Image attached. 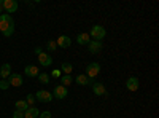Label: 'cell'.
I'll use <instances>...</instances> for the list:
<instances>
[{"label": "cell", "instance_id": "cell-20", "mask_svg": "<svg viewBox=\"0 0 159 118\" xmlns=\"http://www.w3.org/2000/svg\"><path fill=\"white\" fill-rule=\"evenodd\" d=\"M27 109H29V106H27V102H25V101H16V110L25 112Z\"/></svg>", "mask_w": 159, "mask_h": 118}, {"label": "cell", "instance_id": "cell-19", "mask_svg": "<svg viewBox=\"0 0 159 118\" xmlns=\"http://www.w3.org/2000/svg\"><path fill=\"white\" fill-rule=\"evenodd\" d=\"M61 70H62L65 75H70L72 70H73V65H72L70 62H64V64L61 65Z\"/></svg>", "mask_w": 159, "mask_h": 118}, {"label": "cell", "instance_id": "cell-14", "mask_svg": "<svg viewBox=\"0 0 159 118\" xmlns=\"http://www.w3.org/2000/svg\"><path fill=\"white\" fill-rule=\"evenodd\" d=\"M89 42H91V37H89L88 32L78 34V37H76V43H78V45H88Z\"/></svg>", "mask_w": 159, "mask_h": 118}, {"label": "cell", "instance_id": "cell-21", "mask_svg": "<svg viewBox=\"0 0 159 118\" xmlns=\"http://www.w3.org/2000/svg\"><path fill=\"white\" fill-rule=\"evenodd\" d=\"M38 80H40V83L48 85L51 78H49V75H48V73H38Z\"/></svg>", "mask_w": 159, "mask_h": 118}, {"label": "cell", "instance_id": "cell-13", "mask_svg": "<svg viewBox=\"0 0 159 118\" xmlns=\"http://www.w3.org/2000/svg\"><path fill=\"white\" fill-rule=\"evenodd\" d=\"M92 93H94L96 96H105V94H107L105 85L103 83H94V85H92Z\"/></svg>", "mask_w": 159, "mask_h": 118}, {"label": "cell", "instance_id": "cell-10", "mask_svg": "<svg viewBox=\"0 0 159 118\" xmlns=\"http://www.w3.org/2000/svg\"><path fill=\"white\" fill-rule=\"evenodd\" d=\"M88 48H89V53L91 54H97L102 51V42H96V40H91L88 43Z\"/></svg>", "mask_w": 159, "mask_h": 118}, {"label": "cell", "instance_id": "cell-1", "mask_svg": "<svg viewBox=\"0 0 159 118\" xmlns=\"http://www.w3.org/2000/svg\"><path fill=\"white\" fill-rule=\"evenodd\" d=\"M105 35H107V31H105L103 26H92V29L89 32V37H91V40H96V42H102Z\"/></svg>", "mask_w": 159, "mask_h": 118}, {"label": "cell", "instance_id": "cell-9", "mask_svg": "<svg viewBox=\"0 0 159 118\" xmlns=\"http://www.w3.org/2000/svg\"><path fill=\"white\" fill-rule=\"evenodd\" d=\"M56 45L61 46V48H69L72 45V38L67 37V35H59L57 40H56Z\"/></svg>", "mask_w": 159, "mask_h": 118}, {"label": "cell", "instance_id": "cell-15", "mask_svg": "<svg viewBox=\"0 0 159 118\" xmlns=\"http://www.w3.org/2000/svg\"><path fill=\"white\" fill-rule=\"evenodd\" d=\"M10 75H11V65L10 64H3L2 67H0V77H2V80H7Z\"/></svg>", "mask_w": 159, "mask_h": 118}, {"label": "cell", "instance_id": "cell-23", "mask_svg": "<svg viewBox=\"0 0 159 118\" xmlns=\"http://www.w3.org/2000/svg\"><path fill=\"white\" fill-rule=\"evenodd\" d=\"M46 48H48V51H56V50H57V45H56V42H54V40H48Z\"/></svg>", "mask_w": 159, "mask_h": 118}, {"label": "cell", "instance_id": "cell-26", "mask_svg": "<svg viewBox=\"0 0 159 118\" xmlns=\"http://www.w3.org/2000/svg\"><path fill=\"white\" fill-rule=\"evenodd\" d=\"M13 118H24V112L15 110V112H13Z\"/></svg>", "mask_w": 159, "mask_h": 118}, {"label": "cell", "instance_id": "cell-22", "mask_svg": "<svg viewBox=\"0 0 159 118\" xmlns=\"http://www.w3.org/2000/svg\"><path fill=\"white\" fill-rule=\"evenodd\" d=\"M2 34H3V37H7V38H10V37H11L13 34H15V26H10V27H8L7 31H3Z\"/></svg>", "mask_w": 159, "mask_h": 118}, {"label": "cell", "instance_id": "cell-30", "mask_svg": "<svg viewBox=\"0 0 159 118\" xmlns=\"http://www.w3.org/2000/svg\"><path fill=\"white\" fill-rule=\"evenodd\" d=\"M2 10H3V0H0V13H2Z\"/></svg>", "mask_w": 159, "mask_h": 118}, {"label": "cell", "instance_id": "cell-12", "mask_svg": "<svg viewBox=\"0 0 159 118\" xmlns=\"http://www.w3.org/2000/svg\"><path fill=\"white\" fill-rule=\"evenodd\" d=\"M75 82L80 85V86H86V85H94V82L91 80V78H88L84 73H80L75 77Z\"/></svg>", "mask_w": 159, "mask_h": 118}, {"label": "cell", "instance_id": "cell-4", "mask_svg": "<svg viewBox=\"0 0 159 118\" xmlns=\"http://www.w3.org/2000/svg\"><path fill=\"white\" fill-rule=\"evenodd\" d=\"M35 99L37 101H40V102H51L52 101V94L49 93L48 89H40V91H37V94H35Z\"/></svg>", "mask_w": 159, "mask_h": 118}, {"label": "cell", "instance_id": "cell-7", "mask_svg": "<svg viewBox=\"0 0 159 118\" xmlns=\"http://www.w3.org/2000/svg\"><path fill=\"white\" fill-rule=\"evenodd\" d=\"M18 2L16 0H3V10L7 11V15H10V13H15L18 10Z\"/></svg>", "mask_w": 159, "mask_h": 118}, {"label": "cell", "instance_id": "cell-25", "mask_svg": "<svg viewBox=\"0 0 159 118\" xmlns=\"http://www.w3.org/2000/svg\"><path fill=\"white\" fill-rule=\"evenodd\" d=\"M8 88H10L8 80H0V89H8Z\"/></svg>", "mask_w": 159, "mask_h": 118}, {"label": "cell", "instance_id": "cell-17", "mask_svg": "<svg viewBox=\"0 0 159 118\" xmlns=\"http://www.w3.org/2000/svg\"><path fill=\"white\" fill-rule=\"evenodd\" d=\"M37 116H40V112H38V109L35 106L29 107L27 110L24 112V118H37Z\"/></svg>", "mask_w": 159, "mask_h": 118}, {"label": "cell", "instance_id": "cell-11", "mask_svg": "<svg viewBox=\"0 0 159 118\" xmlns=\"http://www.w3.org/2000/svg\"><path fill=\"white\" fill-rule=\"evenodd\" d=\"M139 86H140V83H139V78H137V77H129V78H127L126 88H127L129 91H137Z\"/></svg>", "mask_w": 159, "mask_h": 118}, {"label": "cell", "instance_id": "cell-27", "mask_svg": "<svg viewBox=\"0 0 159 118\" xmlns=\"http://www.w3.org/2000/svg\"><path fill=\"white\" fill-rule=\"evenodd\" d=\"M49 77H56V78H61V70H59V69H54V70L51 72V75H49Z\"/></svg>", "mask_w": 159, "mask_h": 118}, {"label": "cell", "instance_id": "cell-3", "mask_svg": "<svg viewBox=\"0 0 159 118\" xmlns=\"http://www.w3.org/2000/svg\"><path fill=\"white\" fill-rule=\"evenodd\" d=\"M100 72V64L99 62H91L88 64V67H86V77L91 78V80H94V77H97Z\"/></svg>", "mask_w": 159, "mask_h": 118}, {"label": "cell", "instance_id": "cell-2", "mask_svg": "<svg viewBox=\"0 0 159 118\" xmlns=\"http://www.w3.org/2000/svg\"><path fill=\"white\" fill-rule=\"evenodd\" d=\"M10 26H15V21H13L11 15H7V13H2L0 15V32L7 31Z\"/></svg>", "mask_w": 159, "mask_h": 118}, {"label": "cell", "instance_id": "cell-16", "mask_svg": "<svg viewBox=\"0 0 159 118\" xmlns=\"http://www.w3.org/2000/svg\"><path fill=\"white\" fill-rule=\"evenodd\" d=\"M24 72H25V75H27V77H38V73H40L37 65H25Z\"/></svg>", "mask_w": 159, "mask_h": 118}, {"label": "cell", "instance_id": "cell-29", "mask_svg": "<svg viewBox=\"0 0 159 118\" xmlns=\"http://www.w3.org/2000/svg\"><path fill=\"white\" fill-rule=\"evenodd\" d=\"M40 53H43V50H42V48H40V46H37V48H35V54L38 56Z\"/></svg>", "mask_w": 159, "mask_h": 118}, {"label": "cell", "instance_id": "cell-5", "mask_svg": "<svg viewBox=\"0 0 159 118\" xmlns=\"http://www.w3.org/2000/svg\"><path fill=\"white\" fill-rule=\"evenodd\" d=\"M51 94H52V97H56V99H64V97H67L69 89L65 88V86H62V85H57Z\"/></svg>", "mask_w": 159, "mask_h": 118}, {"label": "cell", "instance_id": "cell-6", "mask_svg": "<svg viewBox=\"0 0 159 118\" xmlns=\"http://www.w3.org/2000/svg\"><path fill=\"white\" fill-rule=\"evenodd\" d=\"M7 80H8L10 86H15V88L22 86V75H19V73H11Z\"/></svg>", "mask_w": 159, "mask_h": 118}, {"label": "cell", "instance_id": "cell-18", "mask_svg": "<svg viewBox=\"0 0 159 118\" xmlns=\"http://www.w3.org/2000/svg\"><path fill=\"white\" fill-rule=\"evenodd\" d=\"M72 83H73V77H72V75H64V77H61V85H62V86L67 88V86H70Z\"/></svg>", "mask_w": 159, "mask_h": 118}, {"label": "cell", "instance_id": "cell-24", "mask_svg": "<svg viewBox=\"0 0 159 118\" xmlns=\"http://www.w3.org/2000/svg\"><path fill=\"white\" fill-rule=\"evenodd\" d=\"M25 102H27L29 107H34V104H35V96H34V94H27V97H25Z\"/></svg>", "mask_w": 159, "mask_h": 118}, {"label": "cell", "instance_id": "cell-28", "mask_svg": "<svg viewBox=\"0 0 159 118\" xmlns=\"http://www.w3.org/2000/svg\"><path fill=\"white\" fill-rule=\"evenodd\" d=\"M38 118H52V116H51V113L46 110V112H43V113H40V116H38Z\"/></svg>", "mask_w": 159, "mask_h": 118}, {"label": "cell", "instance_id": "cell-8", "mask_svg": "<svg viewBox=\"0 0 159 118\" xmlns=\"http://www.w3.org/2000/svg\"><path fill=\"white\" fill-rule=\"evenodd\" d=\"M38 64L43 65V67H49V65L52 64V58L48 53H45V51H43V53L38 54Z\"/></svg>", "mask_w": 159, "mask_h": 118}]
</instances>
